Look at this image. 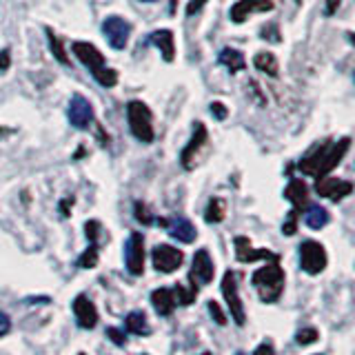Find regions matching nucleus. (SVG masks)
<instances>
[{
  "instance_id": "obj_29",
  "label": "nucleus",
  "mask_w": 355,
  "mask_h": 355,
  "mask_svg": "<svg viewBox=\"0 0 355 355\" xmlns=\"http://www.w3.org/2000/svg\"><path fill=\"white\" fill-rule=\"evenodd\" d=\"M260 38H262V40H269V42H273V44L282 42L280 27H277L275 22H266V25L260 27Z\"/></svg>"
},
{
  "instance_id": "obj_39",
  "label": "nucleus",
  "mask_w": 355,
  "mask_h": 355,
  "mask_svg": "<svg viewBox=\"0 0 355 355\" xmlns=\"http://www.w3.org/2000/svg\"><path fill=\"white\" fill-rule=\"evenodd\" d=\"M253 355H275V347L269 340H266V342H262L260 347L253 351Z\"/></svg>"
},
{
  "instance_id": "obj_10",
  "label": "nucleus",
  "mask_w": 355,
  "mask_h": 355,
  "mask_svg": "<svg viewBox=\"0 0 355 355\" xmlns=\"http://www.w3.org/2000/svg\"><path fill=\"white\" fill-rule=\"evenodd\" d=\"M103 33L107 42L111 44L114 49H125L127 42H129V36H131V25L120 16H107L103 20Z\"/></svg>"
},
{
  "instance_id": "obj_46",
  "label": "nucleus",
  "mask_w": 355,
  "mask_h": 355,
  "mask_svg": "<svg viewBox=\"0 0 355 355\" xmlns=\"http://www.w3.org/2000/svg\"><path fill=\"white\" fill-rule=\"evenodd\" d=\"M202 355H211V353H209V351H207V353H202Z\"/></svg>"
},
{
  "instance_id": "obj_30",
  "label": "nucleus",
  "mask_w": 355,
  "mask_h": 355,
  "mask_svg": "<svg viewBox=\"0 0 355 355\" xmlns=\"http://www.w3.org/2000/svg\"><path fill=\"white\" fill-rule=\"evenodd\" d=\"M318 338H320V333H318L313 327H304V329H300V331L295 333V342L300 344V347L313 344V342H318Z\"/></svg>"
},
{
  "instance_id": "obj_38",
  "label": "nucleus",
  "mask_w": 355,
  "mask_h": 355,
  "mask_svg": "<svg viewBox=\"0 0 355 355\" xmlns=\"http://www.w3.org/2000/svg\"><path fill=\"white\" fill-rule=\"evenodd\" d=\"M207 3H209V0H189V5H187V16L198 14V11L202 9Z\"/></svg>"
},
{
  "instance_id": "obj_44",
  "label": "nucleus",
  "mask_w": 355,
  "mask_h": 355,
  "mask_svg": "<svg viewBox=\"0 0 355 355\" xmlns=\"http://www.w3.org/2000/svg\"><path fill=\"white\" fill-rule=\"evenodd\" d=\"M140 3H155V0H140Z\"/></svg>"
},
{
  "instance_id": "obj_34",
  "label": "nucleus",
  "mask_w": 355,
  "mask_h": 355,
  "mask_svg": "<svg viewBox=\"0 0 355 355\" xmlns=\"http://www.w3.org/2000/svg\"><path fill=\"white\" fill-rule=\"evenodd\" d=\"M107 336L111 338V342H114L116 347H125V344H127V336H125V331H120V329L109 327V329H107Z\"/></svg>"
},
{
  "instance_id": "obj_25",
  "label": "nucleus",
  "mask_w": 355,
  "mask_h": 355,
  "mask_svg": "<svg viewBox=\"0 0 355 355\" xmlns=\"http://www.w3.org/2000/svg\"><path fill=\"white\" fill-rule=\"evenodd\" d=\"M227 218V205L222 198H211L209 205L205 209V220L209 222V225H218V222H222Z\"/></svg>"
},
{
  "instance_id": "obj_16",
  "label": "nucleus",
  "mask_w": 355,
  "mask_h": 355,
  "mask_svg": "<svg viewBox=\"0 0 355 355\" xmlns=\"http://www.w3.org/2000/svg\"><path fill=\"white\" fill-rule=\"evenodd\" d=\"M160 225L166 227V231H169L171 238H175L178 242H182V244H191L198 238V231L191 225V220H187L182 216L171 218V220H160Z\"/></svg>"
},
{
  "instance_id": "obj_35",
  "label": "nucleus",
  "mask_w": 355,
  "mask_h": 355,
  "mask_svg": "<svg viewBox=\"0 0 355 355\" xmlns=\"http://www.w3.org/2000/svg\"><path fill=\"white\" fill-rule=\"evenodd\" d=\"M297 214H300V211L291 209V214H288V218H286V225H282L284 236H293V233H295V229H297Z\"/></svg>"
},
{
  "instance_id": "obj_4",
  "label": "nucleus",
  "mask_w": 355,
  "mask_h": 355,
  "mask_svg": "<svg viewBox=\"0 0 355 355\" xmlns=\"http://www.w3.org/2000/svg\"><path fill=\"white\" fill-rule=\"evenodd\" d=\"M127 122H129L133 138L138 142H144V144L153 142V138H155L153 116H151V109L144 105L142 100H131L127 105Z\"/></svg>"
},
{
  "instance_id": "obj_28",
  "label": "nucleus",
  "mask_w": 355,
  "mask_h": 355,
  "mask_svg": "<svg viewBox=\"0 0 355 355\" xmlns=\"http://www.w3.org/2000/svg\"><path fill=\"white\" fill-rule=\"evenodd\" d=\"M96 264H98V244H89L85 253L78 258V266H83V269H94Z\"/></svg>"
},
{
  "instance_id": "obj_14",
  "label": "nucleus",
  "mask_w": 355,
  "mask_h": 355,
  "mask_svg": "<svg viewBox=\"0 0 355 355\" xmlns=\"http://www.w3.org/2000/svg\"><path fill=\"white\" fill-rule=\"evenodd\" d=\"M273 7H275L273 0H238V3L231 7L229 18L231 22H236V25H242L251 14H266V11H271Z\"/></svg>"
},
{
  "instance_id": "obj_17",
  "label": "nucleus",
  "mask_w": 355,
  "mask_h": 355,
  "mask_svg": "<svg viewBox=\"0 0 355 355\" xmlns=\"http://www.w3.org/2000/svg\"><path fill=\"white\" fill-rule=\"evenodd\" d=\"M71 306H73V315L78 324H80V329H94L98 324V311L87 295H78Z\"/></svg>"
},
{
  "instance_id": "obj_42",
  "label": "nucleus",
  "mask_w": 355,
  "mask_h": 355,
  "mask_svg": "<svg viewBox=\"0 0 355 355\" xmlns=\"http://www.w3.org/2000/svg\"><path fill=\"white\" fill-rule=\"evenodd\" d=\"M69 207H73V198H64V200H62V205H60V214H62V218L69 216Z\"/></svg>"
},
{
  "instance_id": "obj_6",
  "label": "nucleus",
  "mask_w": 355,
  "mask_h": 355,
  "mask_svg": "<svg viewBox=\"0 0 355 355\" xmlns=\"http://www.w3.org/2000/svg\"><path fill=\"white\" fill-rule=\"evenodd\" d=\"M222 295H225V302L231 311V318L238 327L247 324V313H244V304L238 291V275L236 271H227L222 277Z\"/></svg>"
},
{
  "instance_id": "obj_1",
  "label": "nucleus",
  "mask_w": 355,
  "mask_h": 355,
  "mask_svg": "<svg viewBox=\"0 0 355 355\" xmlns=\"http://www.w3.org/2000/svg\"><path fill=\"white\" fill-rule=\"evenodd\" d=\"M349 147H351V138H342L338 142H322L297 162V169L304 175L315 178V180L318 178H327V173L336 169L344 155L349 153Z\"/></svg>"
},
{
  "instance_id": "obj_15",
  "label": "nucleus",
  "mask_w": 355,
  "mask_h": 355,
  "mask_svg": "<svg viewBox=\"0 0 355 355\" xmlns=\"http://www.w3.org/2000/svg\"><path fill=\"white\" fill-rule=\"evenodd\" d=\"M236 258L240 262H255V260H266V262H277L280 260V255L269 251V249H253L251 247V240L249 238H244V236H238L236 238Z\"/></svg>"
},
{
  "instance_id": "obj_3",
  "label": "nucleus",
  "mask_w": 355,
  "mask_h": 355,
  "mask_svg": "<svg viewBox=\"0 0 355 355\" xmlns=\"http://www.w3.org/2000/svg\"><path fill=\"white\" fill-rule=\"evenodd\" d=\"M251 284L253 288H258V295L262 302L273 304L280 300L282 291H284V271L277 262H271L258 269L251 275Z\"/></svg>"
},
{
  "instance_id": "obj_18",
  "label": "nucleus",
  "mask_w": 355,
  "mask_h": 355,
  "mask_svg": "<svg viewBox=\"0 0 355 355\" xmlns=\"http://www.w3.org/2000/svg\"><path fill=\"white\" fill-rule=\"evenodd\" d=\"M149 42L160 49L162 58L166 62H173V58H175V36H173L171 29H155V31H151L149 33Z\"/></svg>"
},
{
  "instance_id": "obj_36",
  "label": "nucleus",
  "mask_w": 355,
  "mask_h": 355,
  "mask_svg": "<svg viewBox=\"0 0 355 355\" xmlns=\"http://www.w3.org/2000/svg\"><path fill=\"white\" fill-rule=\"evenodd\" d=\"M211 116H214L216 120H227V116H229V109L222 105V103H211Z\"/></svg>"
},
{
  "instance_id": "obj_33",
  "label": "nucleus",
  "mask_w": 355,
  "mask_h": 355,
  "mask_svg": "<svg viewBox=\"0 0 355 355\" xmlns=\"http://www.w3.org/2000/svg\"><path fill=\"white\" fill-rule=\"evenodd\" d=\"M209 306V313H211V318L216 320V324H220V327H225L227 324V315L222 313V309H220V304L218 302H214V300H211V302L207 304Z\"/></svg>"
},
{
  "instance_id": "obj_7",
  "label": "nucleus",
  "mask_w": 355,
  "mask_h": 355,
  "mask_svg": "<svg viewBox=\"0 0 355 355\" xmlns=\"http://www.w3.org/2000/svg\"><path fill=\"white\" fill-rule=\"evenodd\" d=\"M207 142H209V131L205 127V122H193V133H191V140L187 142V147L182 149L180 153V164H182V169L187 171H191L196 162H198V155L200 151H202L207 147Z\"/></svg>"
},
{
  "instance_id": "obj_9",
  "label": "nucleus",
  "mask_w": 355,
  "mask_h": 355,
  "mask_svg": "<svg viewBox=\"0 0 355 355\" xmlns=\"http://www.w3.org/2000/svg\"><path fill=\"white\" fill-rule=\"evenodd\" d=\"M153 269L158 273H173L175 269H180L184 262V253L180 249L171 247V244H158L151 253Z\"/></svg>"
},
{
  "instance_id": "obj_5",
  "label": "nucleus",
  "mask_w": 355,
  "mask_h": 355,
  "mask_svg": "<svg viewBox=\"0 0 355 355\" xmlns=\"http://www.w3.org/2000/svg\"><path fill=\"white\" fill-rule=\"evenodd\" d=\"M300 266H302V271L309 273V275H318L327 269L329 264V258H327V249L322 247L320 242L315 240H304L300 244Z\"/></svg>"
},
{
  "instance_id": "obj_32",
  "label": "nucleus",
  "mask_w": 355,
  "mask_h": 355,
  "mask_svg": "<svg viewBox=\"0 0 355 355\" xmlns=\"http://www.w3.org/2000/svg\"><path fill=\"white\" fill-rule=\"evenodd\" d=\"M85 231H87L89 244H98L100 236H103V225H100L98 220H89L87 225H85Z\"/></svg>"
},
{
  "instance_id": "obj_11",
  "label": "nucleus",
  "mask_w": 355,
  "mask_h": 355,
  "mask_svg": "<svg viewBox=\"0 0 355 355\" xmlns=\"http://www.w3.org/2000/svg\"><path fill=\"white\" fill-rule=\"evenodd\" d=\"M125 264L131 275L144 273V238L133 231L125 242Z\"/></svg>"
},
{
  "instance_id": "obj_26",
  "label": "nucleus",
  "mask_w": 355,
  "mask_h": 355,
  "mask_svg": "<svg viewBox=\"0 0 355 355\" xmlns=\"http://www.w3.org/2000/svg\"><path fill=\"white\" fill-rule=\"evenodd\" d=\"M44 33H47V40H49V49H51V53H53V58L58 60L60 64H69V55H67V51H64V44H62V40H60V36L55 33L51 27H44Z\"/></svg>"
},
{
  "instance_id": "obj_12",
  "label": "nucleus",
  "mask_w": 355,
  "mask_h": 355,
  "mask_svg": "<svg viewBox=\"0 0 355 355\" xmlns=\"http://www.w3.org/2000/svg\"><path fill=\"white\" fill-rule=\"evenodd\" d=\"M214 260H211V255L207 249H198L193 260H191V273H189V282H193L196 286L200 284H209L214 280Z\"/></svg>"
},
{
  "instance_id": "obj_37",
  "label": "nucleus",
  "mask_w": 355,
  "mask_h": 355,
  "mask_svg": "<svg viewBox=\"0 0 355 355\" xmlns=\"http://www.w3.org/2000/svg\"><path fill=\"white\" fill-rule=\"evenodd\" d=\"M9 331H11V318L5 311H0V338H5Z\"/></svg>"
},
{
  "instance_id": "obj_40",
  "label": "nucleus",
  "mask_w": 355,
  "mask_h": 355,
  "mask_svg": "<svg viewBox=\"0 0 355 355\" xmlns=\"http://www.w3.org/2000/svg\"><path fill=\"white\" fill-rule=\"evenodd\" d=\"M9 64H11V51L3 49V51H0V71H7Z\"/></svg>"
},
{
  "instance_id": "obj_43",
  "label": "nucleus",
  "mask_w": 355,
  "mask_h": 355,
  "mask_svg": "<svg viewBox=\"0 0 355 355\" xmlns=\"http://www.w3.org/2000/svg\"><path fill=\"white\" fill-rule=\"evenodd\" d=\"M175 3H178V0H171V5H169V11H171V14H175Z\"/></svg>"
},
{
  "instance_id": "obj_19",
  "label": "nucleus",
  "mask_w": 355,
  "mask_h": 355,
  "mask_svg": "<svg viewBox=\"0 0 355 355\" xmlns=\"http://www.w3.org/2000/svg\"><path fill=\"white\" fill-rule=\"evenodd\" d=\"M151 304L155 309V313L166 318V315H171L173 311H175V297L171 293V288L169 286H160V288H155V291L151 293Z\"/></svg>"
},
{
  "instance_id": "obj_45",
  "label": "nucleus",
  "mask_w": 355,
  "mask_h": 355,
  "mask_svg": "<svg viewBox=\"0 0 355 355\" xmlns=\"http://www.w3.org/2000/svg\"><path fill=\"white\" fill-rule=\"evenodd\" d=\"M236 355H244V353H242V351H238V353H236Z\"/></svg>"
},
{
  "instance_id": "obj_31",
  "label": "nucleus",
  "mask_w": 355,
  "mask_h": 355,
  "mask_svg": "<svg viewBox=\"0 0 355 355\" xmlns=\"http://www.w3.org/2000/svg\"><path fill=\"white\" fill-rule=\"evenodd\" d=\"M133 216H136V220L140 222V225H144V227L153 225V214H151V209L144 202H136V207H133Z\"/></svg>"
},
{
  "instance_id": "obj_24",
  "label": "nucleus",
  "mask_w": 355,
  "mask_h": 355,
  "mask_svg": "<svg viewBox=\"0 0 355 355\" xmlns=\"http://www.w3.org/2000/svg\"><path fill=\"white\" fill-rule=\"evenodd\" d=\"M125 329L129 333H133V336H149L151 333L147 315H144L142 311H131V313L125 318Z\"/></svg>"
},
{
  "instance_id": "obj_8",
  "label": "nucleus",
  "mask_w": 355,
  "mask_h": 355,
  "mask_svg": "<svg viewBox=\"0 0 355 355\" xmlns=\"http://www.w3.org/2000/svg\"><path fill=\"white\" fill-rule=\"evenodd\" d=\"M67 118H69L71 127L80 129V131L89 129L94 125V120H96L92 103H89L83 94H73L71 100H69V109H67Z\"/></svg>"
},
{
  "instance_id": "obj_27",
  "label": "nucleus",
  "mask_w": 355,
  "mask_h": 355,
  "mask_svg": "<svg viewBox=\"0 0 355 355\" xmlns=\"http://www.w3.org/2000/svg\"><path fill=\"white\" fill-rule=\"evenodd\" d=\"M171 293L175 297V304H180V306H189L193 302V300L198 297V286L193 282H189V286L184 284H175L171 288Z\"/></svg>"
},
{
  "instance_id": "obj_41",
  "label": "nucleus",
  "mask_w": 355,
  "mask_h": 355,
  "mask_svg": "<svg viewBox=\"0 0 355 355\" xmlns=\"http://www.w3.org/2000/svg\"><path fill=\"white\" fill-rule=\"evenodd\" d=\"M342 5V0H327V9H324V14L327 16H333L338 11V7Z\"/></svg>"
},
{
  "instance_id": "obj_20",
  "label": "nucleus",
  "mask_w": 355,
  "mask_h": 355,
  "mask_svg": "<svg viewBox=\"0 0 355 355\" xmlns=\"http://www.w3.org/2000/svg\"><path fill=\"white\" fill-rule=\"evenodd\" d=\"M284 196L288 202L293 205V211H302V207H306V200H309V189L302 180L293 178V180H288V184L284 189Z\"/></svg>"
},
{
  "instance_id": "obj_2",
  "label": "nucleus",
  "mask_w": 355,
  "mask_h": 355,
  "mask_svg": "<svg viewBox=\"0 0 355 355\" xmlns=\"http://www.w3.org/2000/svg\"><path fill=\"white\" fill-rule=\"evenodd\" d=\"M71 51L78 60H80L89 71H92L94 80L105 87V89H111L118 85V71L107 67L105 62V53H100V49L92 42H85V40H76L71 42Z\"/></svg>"
},
{
  "instance_id": "obj_23",
  "label": "nucleus",
  "mask_w": 355,
  "mask_h": 355,
  "mask_svg": "<svg viewBox=\"0 0 355 355\" xmlns=\"http://www.w3.org/2000/svg\"><path fill=\"white\" fill-rule=\"evenodd\" d=\"M253 64H255V69L266 73V76H271V78H277L280 76V67H277V58L271 53V51H258L255 53V58H253Z\"/></svg>"
},
{
  "instance_id": "obj_13",
  "label": "nucleus",
  "mask_w": 355,
  "mask_h": 355,
  "mask_svg": "<svg viewBox=\"0 0 355 355\" xmlns=\"http://www.w3.org/2000/svg\"><path fill=\"white\" fill-rule=\"evenodd\" d=\"M315 193L320 198H329L333 202H340L342 198L353 193V184L349 180H340V178H318Z\"/></svg>"
},
{
  "instance_id": "obj_21",
  "label": "nucleus",
  "mask_w": 355,
  "mask_h": 355,
  "mask_svg": "<svg viewBox=\"0 0 355 355\" xmlns=\"http://www.w3.org/2000/svg\"><path fill=\"white\" fill-rule=\"evenodd\" d=\"M218 62L222 67H227L231 73H238V71H244V67H247V60H244L242 51L233 49V47H225L220 53H218Z\"/></svg>"
},
{
  "instance_id": "obj_22",
  "label": "nucleus",
  "mask_w": 355,
  "mask_h": 355,
  "mask_svg": "<svg viewBox=\"0 0 355 355\" xmlns=\"http://www.w3.org/2000/svg\"><path fill=\"white\" fill-rule=\"evenodd\" d=\"M329 211L324 207H320V205H311L306 211H304V225L309 229H313V231H320V229H324L329 225Z\"/></svg>"
}]
</instances>
